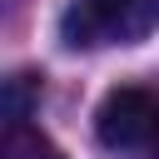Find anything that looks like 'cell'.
<instances>
[{
    "instance_id": "1",
    "label": "cell",
    "mask_w": 159,
    "mask_h": 159,
    "mask_svg": "<svg viewBox=\"0 0 159 159\" xmlns=\"http://www.w3.org/2000/svg\"><path fill=\"white\" fill-rule=\"evenodd\" d=\"M154 30V0H70L60 15V40L70 50L134 45Z\"/></svg>"
},
{
    "instance_id": "2",
    "label": "cell",
    "mask_w": 159,
    "mask_h": 159,
    "mask_svg": "<svg viewBox=\"0 0 159 159\" xmlns=\"http://www.w3.org/2000/svg\"><path fill=\"white\" fill-rule=\"evenodd\" d=\"M159 124V104L144 84H119L94 109V139L104 149H149Z\"/></svg>"
},
{
    "instance_id": "3",
    "label": "cell",
    "mask_w": 159,
    "mask_h": 159,
    "mask_svg": "<svg viewBox=\"0 0 159 159\" xmlns=\"http://www.w3.org/2000/svg\"><path fill=\"white\" fill-rule=\"evenodd\" d=\"M40 104V75L35 70H20V75H0V124H15V119H30Z\"/></svg>"
},
{
    "instance_id": "4",
    "label": "cell",
    "mask_w": 159,
    "mask_h": 159,
    "mask_svg": "<svg viewBox=\"0 0 159 159\" xmlns=\"http://www.w3.org/2000/svg\"><path fill=\"white\" fill-rule=\"evenodd\" d=\"M0 159H65V154H60V144H55L45 129L15 119V124H5V134H0Z\"/></svg>"
}]
</instances>
